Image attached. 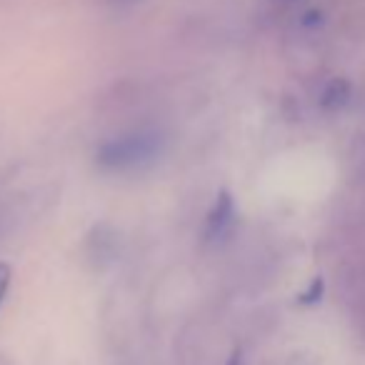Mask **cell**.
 <instances>
[{"instance_id": "1", "label": "cell", "mask_w": 365, "mask_h": 365, "mask_svg": "<svg viewBox=\"0 0 365 365\" xmlns=\"http://www.w3.org/2000/svg\"><path fill=\"white\" fill-rule=\"evenodd\" d=\"M160 153V138L155 133H130L108 140L98 150V163L108 170H135L153 163Z\"/></svg>"}, {"instance_id": "2", "label": "cell", "mask_w": 365, "mask_h": 365, "mask_svg": "<svg viewBox=\"0 0 365 365\" xmlns=\"http://www.w3.org/2000/svg\"><path fill=\"white\" fill-rule=\"evenodd\" d=\"M230 218H233V203H230L228 195H223V198H220V203L215 205V210L210 213V220H208L210 235L223 233V228L230 223Z\"/></svg>"}, {"instance_id": "3", "label": "cell", "mask_w": 365, "mask_h": 365, "mask_svg": "<svg viewBox=\"0 0 365 365\" xmlns=\"http://www.w3.org/2000/svg\"><path fill=\"white\" fill-rule=\"evenodd\" d=\"M348 93H350V88L345 86L343 81H335V83H330V88L325 91L323 103L328 108H340V106H345V98H348Z\"/></svg>"}, {"instance_id": "4", "label": "cell", "mask_w": 365, "mask_h": 365, "mask_svg": "<svg viewBox=\"0 0 365 365\" xmlns=\"http://www.w3.org/2000/svg\"><path fill=\"white\" fill-rule=\"evenodd\" d=\"M8 283H11V270H8V265L0 263V303L8 293Z\"/></svg>"}]
</instances>
